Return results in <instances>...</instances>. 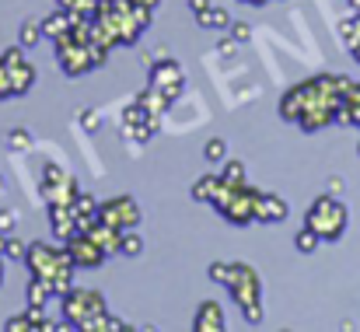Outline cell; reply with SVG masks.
Wrapping results in <instances>:
<instances>
[{"mask_svg": "<svg viewBox=\"0 0 360 332\" xmlns=\"http://www.w3.org/2000/svg\"><path fill=\"white\" fill-rule=\"evenodd\" d=\"M49 224H53V234H56L60 241H70V238L81 231L74 210H70V203H53V207H49Z\"/></svg>", "mask_w": 360, "mask_h": 332, "instance_id": "12", "label": "cell"}, {"mask_svg": "<svg viewBox=\"0 0 360 332\" xmlns=\"http://www.w3.org/2000/svg\"><path fill=\"white\" fill-rule=\"evenodd\" d=\"M74 21H77V18L63 7V11H53L49 18H42V32H46V39H60L63 32L74 28Z\"/></svg>", "mask_w": 360, "mask_h": 332, "instance_id": "16", "label": "cell"}, {"mask_svg": "<svg viewBox=\"0 0 360 332\" xmlns=\"http://www.w3.org/2000/svg\"><path fill=\"white\" fill-rule=\"evenodd\" d=\"M217 49H221V53H231V49H235V39H224V42H221Z\"/></svg>", "mask_w": 360, "mask_h": 332, "instance_id": "35", "label": "cell"}, {"mask_svg": "<svg viewBox=\"0 0 360 332\" xmlns=\"http://www.w3.org/2000/svg\"><path fill=\"white\" fill-rule=\"evenodd\" d=\"M221 186H224V179H221V175H200V179L193 182V200H200V203H210V207H214V200H217Z\"/></svg>", "mask_w": 360, "mask_h": 332, "instance_id": "17", "label": "cell"}, {"mask_svg": "<svg viewBox=\"0 0 360 332\" xmlns=\"http://www.w3.org/2000/svg\"><path fill=\"white\" fill-rule=\"evenodd\" d=\"M319 241H322V238H319L311 227H301V231H297V238H294V248H297L301 255H311V252L319 248Z\"/></svg>", "mask_w": 360, "mask_h": 332, "instance_id": "24", "label": "cell"}, {"mask_svg": "<svg viewBox=\"0 0 360 332\" xmlns=\"http://www.w3.org/2000/svg\"><path fill=\"white\" fill-rule=\"evenodd\" d=\"M4 67H7V77H11L14 98H18V95H25V91L35 84V67H28V63H25V56H21V46H14V49H4Z\"/></svg>", "mask_w": 360, "mask_h": 332, "instance_id": "10", "label": "cell"}, {"mask_svg": "<svg viewBox=\"0 0 360 332\" xmlns=\"http://www.w3.org/2000/svg\"><path fill=\"white\" fill-rule=\"evenodd\" d=\"M63 301V319L70 322V329H81V332H91L95 322L109 312L105 308V298L98 290H81V287H70L67 294H60Z\"/></svg>", "mask_w": 360, "mask_h": 332, "instance_id": "5", "label": "cell"}, {"mask_svg": "<svg viewBox=\"0 0 360 332\" xmlns=\"http://www.w3.org/2000/svg\"><path fill=\"white\" fill-rule=\"evenodd\" d=\"M228 266H231V262H210V280H214V283H224V280H228Z\"/></svg>", "mask_w": 360, "mask_h": 332, "instance_id": "30", "label": "cell"}, {"mask_svg": "<svg viewBox=\"0 0 360 332\" xmlns=\"http://www.w3.org/2000/svg\"><path fill=\"white\" fill-rule=\"evenodd\" d=\"M259 200H262V193H259V189H252L248 182H238V186H228V182H224V186H221V193H217V200H214V210H217L224 221L245 227V224L255 221Z\"/></svg>", "mask_w": 360, "mask_h": 332, "instance_id": "4", "label": "cell"}, {"mask_svg": "<svg viewBox=\"0 0 360 332\" xmlns=\"http://www.w3.org/2000/svg\"><path fill=\"white\" fill-rule=\"evenodd\" d=\"M326 193H333V196H343V179L340 175H329V189Z\"/></svg>", "mask_w": 360, "mask_h": 332, "instance_id": "33", "label": "cell"}, {"mask_svg": "<svg viewBox=\"0 0 360 332\" xmlns=\"http://www.w3.org/2000/svg\"><path fill=\"white\" fill-rule=\"evenodd\" d=\"M25 266H28V273L32 276H42L49 287H53V294L60 298V294H67L70 287H74V262H70V255H67V245H49V241H32L28 245V255H25Z\"/></svg>", "mask_w": 360, "mask_h": 332, "instance_id": "2", "label": "cell"}, {"mask_svg": "<svg viewBox=\"0 0 360 332\" xmlns=\"http://www.w3.org/2000/svg\"><path fill=\"white\" fill-rule=\"evenodd\" d=\"M4 329H7V332H32V329H35V322H32V315L25 312V315L7 319V322H4Z\"/></svg>", "mask_w": 360, "mask_h": 332, "instance_id": "28", "label": "cell"}, {"mask_svg": "<svg viewBox=\"0 0 360 332\" xmlns=\"http://www.w3.org/2000/svg\"><path fill=\"white\" fill-rule=\"evenodd\" d=\"M231 39H235V42H248V39H252V28H248L245 21H235V25H231Z\"/></svg>", "mask_w": 360, "mask_h": 332, "instance_id": "31", "label": "cell"}, {"mask_svg": "<svg viewBox=\"0 0 360 332\" xmlns=\"http://www.w3.org/2000/svg\"><path fill=\"white\" fill-rule=\"evenodd\" d=\"M150 84L154 88H161L172 102L182 95V88H186V74H182V67L175 63V60H161L158 67H150Z\"/></svg>", "mask_w": 360, "mask_h": 332, "instance_id": "11", "label": "cell"}, {"mask_svg": "<svg viewBox=\"0 0 360 332\" xmlns=\"http://www.w3.org/2000/svg\"><path fill=\"white\" fill-rule=\"evenodd\" d=\"M287 214H290V207H287V200H283V196L262 193L259 210H255V221H259V224H283V221H287Z\"/></svg>", "mask_w": 360, "mask_h": 332, "instance_id": "14", "label": "cell"}, {"mask_svg": "<svg viewBox=\"0 0 360 332\" xmlns=\"http://www.w3.org/2000/svg\"><path fill=\"white\" fill-rule=\"evenodd\" d=\"M193 329L196 332H224L228 329V322H224V308H221L217 301H203V305L196 308V322H193Z\"/></svg>", "mask_w": 360, "mask_h": 332, "instance_id": "13", "label": "cell"}, {"mask_svg": "<svg viewBox=\"0 0 360 332\" xmlns=\"http://www.w3.org/2000/svg\"><path fill=\"white\" fill-rule=\"evenodd\" d=\"M77 119H81V126H84V129H91V133H95V129H98V126H102V119H98V112H77Z\"/></svg>", "mask_w": 360, "mask_h": 332, "instance_id": "29", "label": "cell"}, {"mask_svg": "<svg viewBox=\"0 0 360 332\" xmlns=\"http://www.w3.org/2000/svg\"><path fill=\"white\" fill-rule=\"evenodd\" d=\"M221 179H224L228 186H238V182H245V165H241V161H235V158H224Z\"/></svg>", "mask_w": 360, "mask_h": 332, "instance_id": "25", "label": "cell"}, {"mask_svg": "<svg viewBox=\"0 0 360 332\" xmlns=\"http://www.w3.org/2000/svg\"><path fill=\"white\" fill-rule=\"evenodd\" d=\"M14 224H18V214H14V210H0V231H4V234H11Z\"/></svg>", "mask_w": 360, "mask_h": 332, "instance_id": "32", "label": "cell"}, {"mask_svg": "<svg viewBox=\"0 0 360 332\" xmlns=\"http://www.w3.org/2000/svg\"><path fill=\"white\" fill-rule=\"evenodd\" d=\"M42 39H46L42 21H39V18H25L21 28H18V46H21V49H32V46H39Z\"/></svg>", "mask_w": 360, "mask_h": 332, "instance_id": "19", "label": "cell"}, {"mask_svg": "<svg viewBox=\"0 0 360 332\" xmlns=\"http://www.w3.org/2000/svg\"><path fill=\"white\" fill-rule=\"evenodd\" d=\"M350 88H354L350 77H336V74L311 77V81H304V84H297L283 95L280 115L297 122L301 129H322V126L340 119L343 98H347Z\"/></svg>", "mask_w": 360, "mask_h": 332, "instance_id": "1", "label": "cell"}, {"mask_svg": "<svg viewBox=\"0 0 360 332\" xmlns=\"http://www.w3.org/2000/svg\"><path fill=\"white\" fill-rule=\"evenodd\" d=\"M133 4H140V7H150V11H154V7H158L161 0H133Z\"/></svg>", "mask_w": 360, "mask_h": 332, "instance_id": "36", "label": "cell"}, {"mask_svg": "<svg viewBox=\"0 0 360 332\" xmlns=\"http://www.w3.org/2000/svg\"><path fill=\"white\" fill-rule=\"evenodd\" d=\"M210 7V0H189V11L193 14H200V11H207Z\"/></svg>", "mask_w": 360, "mask_h": 332, "instance_id": "34", "label": "cell"}, {"mask_svg": "<svg viewBox=\"0 0 360 332\" xmlns=\"http://www.w3.org/2000/svg\"><path fill=\"white\" fill-rule=\"evenodd\" d=\"M25 298H28V305L46 308V301H49V298H56V294H53V287H49L42 276H28V290H25Z\"/></svg>", "mask_w": 360, "mask_h": 332, "instance_id": "21", "label": "cell"}, {"mask_svg": "<svg viewBox=\"0 0 360 332\" xmlns=\"http://www.w3.org/2000/svg\"><path fill=\"white\" fill-rule=\"evenodd\" d=\"M347 224H350V214L340 203V196H333V193H322L304 214V227H311L322 241H340Z\"/></svg>", "mask_w": 360, "mask_h": 332, "instance_id": "3", "label": "cell"}, {"mask_svg": "<svg viewBox=\"0 0 360 332\" xmlns=\"http://www.w3.org/2000/svg\"><path fill=\"white\" fill-rule=\"evenodd\" d=\"M77 196V179L60 172L56 165H46V179H42V200L53 207V203H74Z\"/></svg>", "mask_w": 360, "mask_h": 332, "instance_id": "9", "label": "cell"}, {"mask_svg": "<svg viewBox=\"0 0 360 332\" xmlns=\"http://www.w3.org/2000/svg\"><path fill=\"white\" fill-rule=\"evenodd\" d=\"M203 158H207L210 165H224V158H228V140H221V136L207 140V147H203Z\"/></svg>", "mask_w": 360, "mask_h": 332, "instance_id": "23", "label": "cell"}, {"mask_svg": "<svg viewBox=\"0 0 360 332\" xmlns=\"http://www.w3.org/2000/svg\"><path fill=\"white\" fill-rule=\"evenodd\" d=\"M56 4H60V7H70V4H74V0H56Z\"/></svg>", "mask_w": 360, "mask_h": 332, "instance_id": "37", "label": "cell"}, {"mask_svg": "<svg viewBox=\"0 0 360 332\" xmlns=\"http://www.w3.org/2000/svg\"><path fill=\"white\" fill-rule=\"evenodd\" d=\"M7 147L11 151H32V133L28 129H11L7 133Z\"/></svg>", "mask_w": 360, "mask_h": 332, "instance_id": "27", "label": "cell"}, {"mask_svg": "<svg viewBox=\"0 0 360 332\" xmlns=\"http://www.w3.org/2000/svg\"><path fill=\"white\" fill-rule=\"evenodd\" d=\"M140 252H143V234H136V227L122 231V238H120V255L133 259V255H140Z\"/></svg>", "mask_w": 360, "mask_h": 332, "instance_id": "22", "label": "cell"}, {"mask_svg": "<svg viewBox=\"0 0 360 332\" xmlns=\"http://www.w3.org/2000/svg\"><path fill=\"white\" fill-rule=\"evenodd\" d=\"M196 21H200V28H214V32L231 28V14H228V7H217V4H210L207 11H200Z\"/></svg>", "mask_w": 360, "mask_h": 332, "instance_id": "18", "label": "cell"}, {"mask_svg": "<svg viewBox=\"0 0 360 332\" xmlns=\"http://www.w3.org/2000/svg\"><path fill=\"white\" fill-rule=\"evenodd\" d=\"M336 122H350V126H360V84H354L343 98V109H340V119Z\"/></svg>", "mask_w": 360, "mask_h": 332, "instance_id": "20", "label": "cell"}, {"mask_svg": "<svg viewBox=\"0 0 360 332\" xmlns=\"http://www.w3.org/2000/svg\"><path fill=\"white\" fill-rule=\"evenodd\" d=\"M224 287L231 290V298H235V305H238L241 312H245V308H255L259 298H262V280H259V273H255L248 262H231V266H228Z\"/></svg>", "mask_w": 360, "mask_h": 332, "instance_id": "6", "label": "cell"}, {"mask_svg": "<svg viewBox=\"0 0 360 332\" xmlns=\"http://www.w3.org/2000/svg\"><path fill=\"white\" fill-rule=\"evenodd\" d=\"M25 255H28V245H25L21 238L7 234V245H4V259H11V262H25Z\"/></svg>", "mask_w": 360, "mask_h": 332, "instance_id": "26", "label": "cell"}, {"mask_svg": "<svg viewBox=\"0 0 360 332\" xmlns=\"http://www.w3.org/2000/svg\"><path fill=\"white\" fill-rule=\"evenodd\" d=\"M140 207H136V200L133 196H112V200H105V203H98V221L109 224V227H116V231H129V227H136L140 224Z\"/></svg>", "mask_w": 360, "mask_h": 332, "instance_id": "7", "label": "cell"}, {"mask_svg": "<svg viewBox=\"0 0 360 332\" xmlns=\"http://www.w3.org/2000/svg\"><path fill=\"white\" fill-rule=\"evenodd\" d=\"M70 210H74V217H77V227H81V231H88L91 224L98 221V200H95L91 193H81V189H77Z\"/></svg>", "mask_w": 360, "mask_h": 332, "instance_id": "15", "label": "cell"}, {"mask_svg": "<svg viewBox=\"0 0 360 332\" xmlns=\"http://www.w3.org/2000/svg\"><path fill=\"white\" fill-rule=\"evenodd\" d=\"M0 189H4V179H0Z\"/></svg>", "mask_w": 360, "mask_h": 332, "instance_id": "38", "label": "cell"}, {"mask_svg": "<svg viewBox=\"0 0 360 332\" xmlns=\"http://www.w3.org/2000/svg\"><path fill=\"white\" fill-rule=\"evenodd\" d=\"M63 245H67V255H70V262H74L77 269H84V266H88V269H95V266H102V262L109 259V255H105V248H102L88 231H77V234H74L70 241H63Z\"/></svg>", "mask_w": 360, "mask_h": 332, "instance_id": "8", "label": "cell"}]
</instances>
